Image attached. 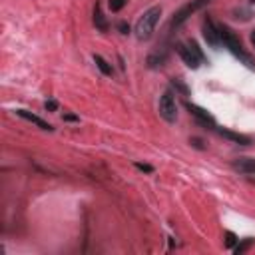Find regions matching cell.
Here are the masks:
<instances>
[{
    "label": "cell",
    "mask_w": 255,
    "mask_h": 255,
    "mask_svg": "<svg viewBox=\"0 0 255 255\" xmlns=\"http://www.w3.org/2000/svg\"><path fill=\"white\" fill-rule=\"evenodd\" d=\"M160 16H162V6H152L140 16V20L136 22L138 40H150L154 36V30H156V24L160 22Z\"/></svg>",
    "instance_id": "obj_1"
},
{
    "label": "cell",
    "mask_w": 255,
    "mask_h": 255,
    "mask_svg": "<svg viewBox=\"0 0 255 255\" xmlns=\"http://www.w3.org/2000/svg\"><path fill=\"white\" fill-rule=\"evenodd\" d=\"M217 30H219V38H221V44L225 46V48H229V52L233 54V56H237L241 62H245L247 66H251L253 62H251V56L243 50V46H241V42H239V38L227 28V26H223V24H219L217 26Z\"/></svg>",
    "instance_id": "obj_2"
},
{
    "label": "cell",
    "mask_w": 255,
    "mask_h": 255,
    "mask_svg": "<svg viewBox=\"0 0 255 255\" xmlns=\"http://www.w3.org/2000/svg\"><path fill=\"white\" fill-rule=\"evenodd\" d=\"M178 54H180V58L184 60V64H186L188 68H191V70L199 68L201 62H207V58L203 56L201 48H199L193 40H191L190 44H178Z\"/></svg>",
    "instance_id": "obj_3"
},
{
    "label": "cell",
    "mask_w": 255,
    "mask_h": 255,
    "mask_svg": "<svg viewBox=\"0 0 255 255\" xmlns=\"http://www.w3.org/2000/svg\"><path fill=\"white\" fill-rule=\"evenodd\" d=\"M158 112H160V116H162L168 124H176V120H178V104H176V98H174V92H172V90H166V92L160 96Z\"/></svg>",
    "instance_id": "obj_4"
},
{
    "label": "cell",
    "mask_w": 255,
    "mask_h": 255,
    "mask_svg": "<svg viewBox=\"0 0 255 255\" xmlns=\"http://www.w3.org/2000/svg\"><path fill=\"white\" fill-rule=\"evenodd\" d=\"M211 2V0H191V2H188L186 6H182L176 14H174V18H172V26L174 28H180L191 14H195L197 10H201L203 6H207Z\"/></svg>",
    "instance_id": "obj_5"
},
{
    "label": "cell",
    "mask_w": 255,
    "mask_h": 255,
    "mask_svg": "<svg viewBox=\"0 0 255 255\" xmlns=\"http://www.w3.org/2000/svg\"><path fill=\"white\" fill-rule=\"evenodd\" d=\"M203 38H205V42H207L209 46H213V48H219V46H221L219 30H217V26L213 24L211 18H205V20H203Z\"/></svg>",
    "instance_id": "obj_6"
},
{
    "label": "cell",
    "mask_w": 255,
    "mask_h": 255,
    "mask_svg": "<svg viewBox=\"0 0 255 255\" xmlns=\"http://www.w3.org/2000/svg\"><path fill=\"white\" fill-rule=\"evenodd\" d=\"M186 108L190 110V114H191L199 124L209 126V128H215V118H213L207 110H203V108H199V106H195V104H190V102H186Z\"/></svg>",
    "instance_id": "obj_7"
},
{
    "label": "cell",
    "mask_w": 255,
    "mask_h": 255,
    "mask_svg": "<svg viewBox=\"0 0 255 255\" xmlns=\"http://www.w3.org/2000/svg\"><path fill=\"white\" fill-rule=\"evenodd\" d=\"M231 168L243 176H255V160L253 158H237L231 162Z\"/></svg>",
    "instance_id": "obj_8"
},
{
    "label": "cell",
    "mask_w": 255,
    "mask_h": 255,
    "mask_svg": "<svg viewBox=\"0 0 255 255\" xmlns=\"http://www.w3.org/2000/svg\"><path fill=\"white\" fill-rule=\"evenodd\" d=\"M16 114H18L20 118H24L26 122H30V124L38 126L40 130H48V132H52V130H54V128H52L46 120H42L40 116H36V114H32V112H28V110H16Z\"/></svg>",
    "instance_id": "obj_9"
},
{
    "label": "cell",
    "mask_w": 255,
    "mask_h": 255,
    "mask_svg": "<svg viewBox=\"0 0 255 255\" xmlns=\"http://www.w3.org/2000/svg\"><path fill=\"white\" fill-rule=\"evenodd\" d=\"M219 134L239 146H249L251 144V138L249 136H243V134H237V132H231V130H225V128H219Z\"/></svg>",
    "instance_id": "obj_10"
},
{
    "label": "cell",
    "mask_w": 255,
    "mask_h": 255,
    "mask_svg": "<svg viewBox=\"0 0 255 255\" xmlns=\"http://www.w3.org/2000/svg\"><path fill=\"white\" fill-rule=\"evenodd\" d=\"M94 24H96V28H98L100 32H106V30H108V20H106V16H104L100 4H96V8H94Z\"/></svg>",
    "instance_id": "obj_11"
},
{
    "label": "cell",
    "mask_w": 255,
    "mask_h": 255,
    "mask_svg": "<svg viewBox=\"0 0 255 255\" xmlns=\"http://www.w3.org/2000/svg\"><path fill=\"white\" fill-rule=\"evenodd\" d=\"M94 62H96V66L100 68V72H102L104 76H112V66H110V64H108L100 54H96V56H94Z\"/></svg>",
    "instance_id": "obj_12"
},
{
    "label": "cell",
    "mask_w": 255,
    "mask_h": 255,
    "mask_svg": "<svg viewBox=\"0 0 255 255\" xmlns=\"http://www.w3.org/2000/svg\"><path fill=\"white\" fill-rule=\"evenodd\" d=\"M253 243H255V239H251V237H247V239H243L241 243L237 241V245L233 247V253H235V255H243V253H245L247 249H251V245H253Z\"/></svg>",
    "instance_id": "obj_13"
},
{
    "label": "cell",
    "mask_w": 255,
    "mask_h": 255,
    "mask_svg": "<svg viewBox=\"0 0 255 255\" xmlns=\"http://www.w3.org/2000/svg\"><path fill=\"white\" fill-rule=\"evenodd\" d=\"M164 62H166V54L154 52V54H150V58H148V66H150V68H158V66H162Z\"/></svg>",
    "instance_id": "obj_14"
},
{
    "label": "cell",
    "mask_w": 255,
    "mask_h": 255,
    "mask_svg": "<svg viewBox=\"0 0 255 255\" xmlns=\"http://www.w3.org/2000/svg\"><path fill=\"white\" fill-rule=\"evenodd\" d=\"M237 241H239V239H237V235H235L233 231H225V247H227V249H233Z\"/></svg>",
    "instance_id": "obj_15"
},
{
    "label": "cell",
    "mask_w": 255,
    "mask_h": 255,
    "mask_svg": "<svg viewBox=\"0 0 255 255\" xmlns=\"http://www.w3.org/2000/svg\"><path fill=\"white\" fill-rule=\"evenodd\" d=\"M126 4H128V0H110V10L112 12H120Z\"/></svg>",
    "instance_id": "obj_16"
},
{
    "label": "cell",
    "mask_w": 255,
    "mask_h": 255,
    "mask_svg": "<svg viewBox=\"0 0 255 255\" xmlns=\"http://www.w3.org/2000/svg\"><path fill=\"white\" fill-rule=\"evenodd\" d=\"M134 166H136L140 172H148V174H152V172H154V168H152V166H148V164H142V162H136Z\"/></svg>",
    "instance_id": "obj_17"
},
{
    "label": "cell",
    "mask_w": 255,
    "mask_h": 255,
    "mask_svg": "<svg viewBox=\"0 0 255 255\" xmlns=\"http://www.w3.org/2000/svg\"><path fill=\"white\" fill-rule=\"evenodd\" d=\"M172 86H174L176 90H180L182 94H188V88H186V86H184V84H182L180 80H172Z\"/></svg>",
    "instance_id": "obj_18"
},
{
    "label": "cell",
    "mask_w": 255,
    "mask_h": 255,
    "mask_svg": "<svg viewBox=\"0 0 255 255\" xmlns=\"http://www.w3.org/2000/svg\"><path fill=\"white\" fill-rule=\"evenodd\" d=\"M118 30H120L122 34H130V26H128L126 22H120V24H118Z\"/></svg>",
    "instance_id": "obj_19"
},
{
    "label": "cell",
    "mask_w": 255,
    "mask_h": 255,
    "mask_svg": "<svg viewBox=\"0 0 255 255\" xmlns=\"http://www.w3.org/2000/svg\"><path fill=\"white\" fill-rule=\"evenodd\" d=\"M44 108H46V110H50V112H54V110L58 108V104H56V100H48V102L44 104Z\"/></svg>",
    "instance_id": "obj_20"
},
{
    "label": "cell",
    "mask_w": 255,
    "mask_h": 255,
    "mask_svg": "<svg viewBox=\"0 0 255 255\" xmlns=\"http://www.w3.org/2000/svg\"><path fill=\"white\" fill-rule=\"evenodd\" d=\"M64 120H66V122H78V118H76L74 114H64Z\"/></svg>",
    "instance_id": "obj_21"
},
{
    "label": "cell",
    "mask_w": 255,
    "mask_h": 255,
    "mask_svg": "<svg viewBox=\"0 0 255 255\" xmlns=\"http://www.w3.org/2000/svg\"><path fill=\"white\" fill-rule=\"evenodd\" d=\"M190 144H193V146H195V148H199V150L203 148V146H201V140H197V138H193V140H191Z\"/></svg>",
    "instance_id": "obj_22"
},
{
    "label": "cell",
    "mask_w": 255,
    "mask_h": 255,
    "mask_svg": "<svg viewBox=\"0 0 255 255\" xmlns=\"http://www.w3.org/2000/svg\"><path fill=\"white\" fill-rule=\"evenodd\" d=\"M251 44H253V46H255V30H253V32H251Z\"/></svg>",
    "instance_id": "obj_23"
}]
</instances>
